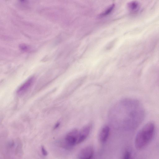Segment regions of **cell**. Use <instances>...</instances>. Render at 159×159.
<instances>
[{
	"mask_svg": "<svg viewBox=\"0 0 159 159\" xmlns=\"http://www.w3.org/2000/svg\"><path fill=\"white\" fill-rule=\"evenodd\" d=\"M155 127L154 123H146L138 132L135 140V146L136 149L141 150L146 148L154 137Z\"/></svg>",
	"mask_w": 159,
	"mask_h": 159,
	"instance_id": "1",
	"label": "cell"
},
{
	"mask_svg": "<svg viewBox=\"0 0 159 159\" xmlns=\"http://www.w3.org/2000/svg\"><path fill=\"white\" fill-rule=\"evenodd\" d=\"M79 133V131L76 129L72 130L68 132L62 141V147L66 150L72 149L77 144Z\"/></svg>",
	"mask_w": 159,
	"mask_h": 159,
	"instance_id": "2",
	"label": "cell"
},
{
	"mask_svg": "<svg viewBox=\"0 0 159 159\" xmlns=\"http://www.w3.org/2000/svg\"><path fill=\"white\" fill-rule=\"evenodd\" d=\"M35 80L33 77H30L21 85L17 91V94L19 95H22L25 93L32 86Z\"/></svg>",
	"mask_w": 159,
	"mask_h": 159,
	"instance_id": "3",
	"label": "cell"
},
{
	"mask_svg": "<svg viewBox=\"0 0 159 159\" xmlns=\"http://www.w3.org/2000/svg\"><path fill=\"white\" fill-rule=\"evenodd\" d=\"M91 124H88L79 132L77 144L81 143L87 138L91 132Z\"/></svg>",
	"mask_w": 159,
	"mask_h": 159,
	"instance_id": "4",
	"label": "cell"
},
{
	"mask_svg": "<svg viewBox=\"0 0 159 159\" xmlns=\"http://www.w3.org/2000/svg\"><path fill=\"white\" fill-rule=\"evenodd\" d=\"M94 154V150L91 146L86 147L81 150L78 154L79 159H91Z\"/></svg>",
	"mask_w": 159,
	"mask_h": 159,
	"instance_id": "5",
	"label": "cell"
},
{
	"mask_svg": "<svg viewBox=\"0 0 159 159\" xmlns=\"http://www.w3.org/2000/svg\"><path fill=\"white\" fill-rule=\"evenodd\" d=\"M110 131V128L108 126H105L102 128L99 134V139L101 142H105L108 139Z\"/></svg>",
	"mask_w": 159,
	"mask_h": 159,
	"instance_id": "6",
	"label": "cell"
},
{
	"mask_svg": "<svg viewBox=\"0 0 159 159\" xmlns=\"http://www.w3.org/2000/svg\"><path fill=\"white\" fill-rule=\"evenodd\" d=\"M115 5L113 4L111 6H110L105 12L102 13L101 16V17H104L109 15V14L111 13L113 11L114 7H115Z\"/></svg>",
	"mask_w": 159,
	"mask_h": 159,
	"instance_id": "7",
	"label": "cell"
},
{
	"mask_svg": "<svg viewBox=\"0 0 159 159\" xmlns=\"http://www.w3.org/2000/svg\"><path fill=\"white\" fill-rule=\"evenodd\" d=\"M138 5L136 3L133 2L131 3L129 5V7L131 10H134L138 8Z\"/></svg>",
	"mask_w": 159,
	"mask_h": 159,
	"instance_id": "8",
	"label": "cell"
},
{
	"mask_svg": "<svg viewBox=\"0 0 159 159\" xmlns=\"http://www.w3.org/2000/svg\"><path fill=\"white\" fill-rule=\"evenodd\" d=\"M41 152L43 156H46L48 154V152L46 149L43 146L41 147Z\"/></svg>",
	"mask_w": 159,
	"mask_h": 159,
	"instance_id": "9",
	"label": "cell"
},
{
	"mask_svg": "<svg viewBox=\"0 0 159 159\" xmlns=\"http://www.w3.org/2000/svg\"><path fill=\"white\" fill-rule=\"evenodd\" d=\"M131 158V154L130 152L126 151L124 154L123 159H130Z\"/></svg>",
	"mask_w": 159,
	"mask_h": 159,
	"instance_id": "10",
	"label": "cell"
}]
</instances>
